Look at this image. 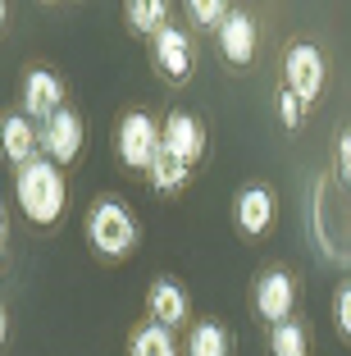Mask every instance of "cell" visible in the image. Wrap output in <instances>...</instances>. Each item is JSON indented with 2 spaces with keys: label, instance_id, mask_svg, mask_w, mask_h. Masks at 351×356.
Wrapping results in <instances>:
<instances>
[{
  "label": "cell",
  "instance_id": "52a82bcc",
  "mask_svg": "<svg viewBox=\"0 0 351 356\" xmlns=\"http://www.w3.org/2000/svg\"><path fill=\"white\" fill-rule=\"evenodd\" d=\"M64 110V87L51 69H28L23 74V115L28 119H55Z\"/></svg>",
  "mask_w": 351,
  "mask_h": 356
},
{
  "label": "cell",
  "instance_id": "7402d4cb",
  "mask_svg": "<svg viewBox=\"0 0 351 356\" xmlns=\"http://www.w3.org/2000/svg\"><path fill=\"white\" fill-rule=\"evenodd\" d=\"M338 174H342V183L351 188V128L338 133Z\"/></svg>",
  "mask_w": 351,
  "mask_h": 356
},
{
  "label": "cell",
  "instance_id": "ffe728a7",
  "mask_svg": "<svg viewBox=\"0 0 351 356\" xmlns=\"http://www.w3.org/2000/svg\"><path fill=\"white\" fill-rule=\"evenodd\" d=\"M279 119H283V128H292V133H297L301 119H306V101H301L297 92H288V87L279 92Z\"/></svg>",
  "mask_w": 351,
  "mask_h": 356
},
{
  "label": "cell",
  "instance_id": "5bb4252c",
  "mask_svg": "<svg viewBox=\"0 0 351 356\" xmlns=\"http://www.w3.org/2000/svg\"><path fill=\"white\" fill-rule=\"evenodd\" d=\"M128 356H178L174 329L155 325V320L137 325V329H133V343H128Z\"/></svg>",
  "mask_w": 351,
  "mask_h": 356
},
{
  "label": "cell",
  "instance_id": "e0dca14e",
  "mask_svg": "<svg viewBox=\"0 0 351 356\" xmlns=\"http://www.w3.org/2000/svg\"><path fill=\"white\" fill-rule=\"evenodd\" d=\"M187 174H192L187 165H178L174 156H165V151H160V160L151 165V174H146V178H151L155 192H178V188L187 183Z\"/></svg>",
  "mask_w": 351,
  "mask_h": 356
},
{
  "label": "cell",
  "instance_id": "8992f818",
  "mask_svg": "<svg viewBox=\"0 0 351 356\" xmlns=\"http://www.w3.org/2000/svg\"><path fill=\"white\" fill-rule=\"evenodd\" d=\"M297 311V283H292L288 270H269L256 279V315L269 320V325H283Z\"/></svg>",
  "mask_w": 351,
  "mask_h": 356
},
{
  "label": "cell",
  "instance_id": "cb8c5ba5",
  "mask_svg": "<svg viewBox=\"0 0 351 356\" xmlns=\"http://www.w3.org/2000/svg\"><path fill=\"white\" fill-rule=\"evenodd\" d=\"M0 247H5V206H0Z\"/></svg>",
  "mask_w": 351,
  "mask_h": 356
},
{
  "label": "cell",
  "instance_id": "2e32d148",
  "mask_svg": "<svg viewBox=\"0 0 351 356\" xmlns=\"http://www.w3.org/2000/svg\"><path fill=\"white\" fill-rule=\"evenodd\" d=\"M128 28L133 32H165L169 28V5L165 0H128Z\"/></svg>",
  "mask_w": 351,
  "mask_h": 356
},
{
  "label": "cell",
  "instance_id": "6da1fadb",
  "mask_svg": "<svg viewBox=\"0 0 351 356\" xmlns=\"http://www.w3.org/2000/svg\"><path fill=\"white\" fill-rule=\"evenodd\" d=\"M14 197H19V210L37 224V229H51V224L64 215V197H69L60 165H51V160L23 165L19 178H14Z\"/></svg>",
  "mask_w": 351,
  "mask_h": 356
},
{
  "label": "cell",
  "instance_id": "9a60e30c",
  "mask_svg": "<svg viewBox=\"0 0 351 356\" xmlns=\"http://www.w3.org/2000/svg\"><path fill=\"white\" fill-rule=\"evenodd\" d=\"M187 356H233V343H228V329L215 325V320H201L187 334Z\"/></svg>",
  "mask_w": 351,
  "mask_h": 356
},
{
  "label": "cell",
  "instance_id": "7a4b0ae2",
  "mask_svg": "<svg viewBox=\"0 0 351 356\" xmlns=\"http://www.w3.org/2000/svg\"><path fill=\"white\" fill-rule=\"evenodd\" d=\"M87 242H92V252L110 256V261H119V256H128L137 247V220L133 210L124 206V201H96L92 210H87Z\"/></svg>",
  "mask_w": 351,
  "mask_h": 356
},
{
  "label": "cell",
  "instance_id": "30bf717a",
  "mask_svg": "<svg viewBox=\"0 0 351 356\" xmlns=\"http://www.w3.org/2000/svg\"><path fill=\"white\" fill-rule=\"evenodd\" d=\"M256 23H251V14H228L224 23H219V55H224L228 64H238V69H247L251 60H256Z\"/></svg>",
  "mask_w": 351,
  "mask_h": 356
},
{
  "label": "cell",
  "instance_id": "d4e9b609",
  "mask_svg": "<svg viewBox=\"0 0 351 356\" xmlns=\"http://www.w3.org/2000/svg\"><path fill=\"white\" fill-rule=\"evenodd\" d=\"M5 14H10V5H5V0H0V28H5Z\"/></svg>",
  "mask_w": 351,
  "mask_h": 356
},
{
  "label": "cell",
  "instance_id": "7c38bea8",
  "mask_svg": "<svg viewBox=\"0 0 351 356\" xmlns=\"http://www.w3.org/2000/svg\"><path fill=\"white\" fill-rule=\"evenodd\" d=\"M37 147H42V137L32 133V124L23 115H5L0 119V151H5V160H14V165H32L37 160Z\"/></svg>",
  "mask_w": 351,
  "mask_h": 356
},
{
  "label": "cell",
  "instance_id": "3957f363",
  "mask_svg": "<svg viewBox=\"0 0 351 356\" xmlns=\"http://www.w3.org/2000/svg\"><path fill=\"white\" fill-rule=\"evenodd\" d=\"M114 147H119V160H124L128 169H137V174H151V165L160 160V124H155L151 115H142V110H133V115L119 119V133H114Z\"/></svg>",
  "mask_w": 351,
  "mask_h": 356
},
{
  "label": "cell",
  "instance_id": "277c9868",
  "mask_svg": "<svg viewBox=\"0 0 351 356\" xmlns=\"http://www.w3.org/2000/svg\"><path fill=\"white\" fill-rule=\"evenodd\" d=\"M283 78H288V92H297L306 105L315 101V96L324 92V78H329L320 46H310V42L288 46V55H283Z\"/></svg>",
  "mask_w": 351,
  "mask_h": 356
},
{
  "label": "cell",
  "instance_id": "d6986e66",
  "mask_svg": "<svg viewBox=\"0 0 351 356\" xmlns=\"http://www.w3.org/2000/svg\"><path fill=\"white\" fill-rule=\"evenodd\" d=\"M187 14H192V23H201V28H215L219 32V23L228 19V5L224 0H192V5H187Z\"/></svg>",
  "mask_w": 351,
  "mask_h": 356
},
{
  "label": "cell",
  "instance_id": "5b68a950",
  "mask_svg": "<svg viewBox=\"0 0 351 356\" xmlns=\"http://www.w3.org/2000/svg\"><path fill=\"white\" fill-rule=\"evenodd\" d=\"M160 147H165V156H174L178 165L192 169L206 156V133H201V124L187 110H169V119L160 124Z\"/></svg>",
  "mask_w": 351,
  "mask_h": 356
},
{
  "label": "cell",
  "instance_id": "4fadbf2b",
  "mask_svg": "<svg viewBox=\"0 0 351 356\" xmlns=\"http://www.w3.org/2000/svg\"><path fill=\"white\" fill-rule=\"evenodd\" d=\"M146 306H151V320H155V325H165V329H174V325L187 320V293L178 288L174 279H155L151 293H146Z\"/></svg>",
  "mask_w": 351,
  "mask_h": 356
},
{
  "label": "cell",
  "instance_id": "44dd1931",
  "mask_svg": "<svg viewBox=\"0 0 351 356\" xmlns=\"http://www.w3.org/2000/svg\"><path fill=\"white\" fill-rule=\"evenodd\" d=\"M333 320H338V334L351 343V283H342L333 293Z\"/></svg>",
  "mask_w": 351,
  "mask_h": 356
},
{
  "label": "cell",
  "instance_id": "9c48e42d",
  "mask_svg": "<svg viewBox=\"0 0 351 356\" xmlns=\"http://www.w3.org/2000/svg\"><path fill=\"white\" fill-rule=\"evenodd\" d=\"M151 51H155V69H160L165 78L183 83V78L192 74V42H187L183 28H174V23H169L165 32H155V37H151Z\"/></svg>",
  "mask_w": 351,
  "mask_h": 356
},
{
  "label": "cell",
  "instance_id": "ac0fdd59",
  "mask_svg": "<svg viewBox=\"0 0 351 356\" xmlns=\"http://www.w3.org/2000/svg\"><path fill=\"white\" fill-rule=\"evenodd\" d=\"M269 352H274V356H306V329H301L297 320L274 325V334H269Z\"/></svg>",
  "mask_w": 351,
  "mask_h": 356
},
{
  "label": "cell",
  "instance_id": "ba28073f",
  "mask_svg": "<svg viewBox=\"0 0 351 356\" xmlns=\"http://www.w3.org/2000/svg\"><path fill=\"white\" fill-rule=\"evenodd\" d=\"M42 151L51 156V165H55V160H60V165L78 160V151H83V119L73 115V110H60L55 119H46V128H42Z\"/></svg>",
  "mask_w": 351,
  "mask_h": 356
},
{
  "label": "cell",
  "instance_id": "603a6c76",
  "mask_svg": "<svg viewBox=\"0 0 351 356\" xmlns=\"http://www.w3.org/2000/svg\"><path fill=\"white\" fill-rule=\"evenodd\" d=\"M5 334H10V320H5V306H0V347H5Z\"/></svg>",
  "mask_w": 351,
  "mask_h": 356
},
{
  "label": "cell",
  "instance_id": "8fae6325",
  "mask_svg": "<svg viewBox=\"0 0 351 356\" xmlns=\"http://www.w3.org/2000/svg\"><path fill=\"white\" fill-rule=\"evenodd\" d=\"M233 224H238V233H247V238H260V233L274 224V197H269V188H260V183L242 188L238 201H233Z\"/></svg>",
  "mask_w": 351,
  "mask_h": 356
}]
</instances>
